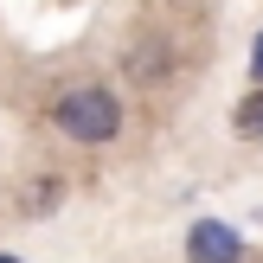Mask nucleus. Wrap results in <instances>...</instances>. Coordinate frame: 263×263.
<instances>
[{"label":"nucleus","instance_id":"0eeeda50","mask_svg":"<svg viewBox=\"0 0 263 263\" xmlns=\"http://www.w3.org/2000/svg\"><path fill=\"white\" fill-rule=\"evenodd\" d=\"M0 263H7V257H0Z\"/></svg>","mask_w":263,"mask_h":263},{"label":"nucleus","instance_id":"f257e3e1","mask_svg":"<svg viewBox=\"0 0 263 263\" xmlns=\"http://www.w3.org/2000/svg\"><path fill=\"white\" fill-rule=\"evenodd\" d=\"M58 128L71 141H109L122 128V103L109 90H71V97H58Z\"/></svg>","mask_w":263,"mask_h":263},{"label":"nucleus","instance_id":"39448f33","mask_svg":"<svg viewBox=\"0 0 263 263\" xmlns=\"http://www.w3.org/2000/svg\"><path fill=\"white\" fill-rule=\"evenodd\" d=\"M238 135H263V90H257V97L238 109Z\"/></svg>","mask_w":263,"mask_h":263},{"label":"nucleus","instance_id":"423d86ee","mask_svg":"<svg viewBox=\"0 0 263 263\" xmlns=\"http://www.w3.org/2000/svg\"><path fill=\"white\" fill-rule=\"evenodd\" d=\"M251 64H257V77H263V39H257V58H251Z\"/></svg>","mask_w":263,"mask_h":263},{"label":"nucleus","instance_id":"f03ea898","mask_svg":"<svg viewBox=\"0 0 263 263\" xmlns=\"http://www.w3.org/2000/svg\"><path fill=\"white\" fill-rule=\"evenodd\" d=\"M193 263H244V244L231 225H193Z\"/></svg>","mask_w":263,"mask_h":263},{"label":"nucleus","instance_id":"7ed1b4c3","mask_svg":"<svg viewBox=\"0 0 263 263\" xmlns=\"http://www.w3.org/2000/svg\"><path fill=\"white\" fill-rule=\"evenodd\" d=\"M167 58H174V51H167V39H148V45H135L128 51V77H135V84H161L167 77Z\"/></svg>","mask_w":263,"mask_h":263},{"label":"nucleus","instance_id":"20e7f679","mask_svg":"<svg viewBox=\"0 0 263 263\" xmlns=\"http://www.w3.org/2000/svg\"><path fill=\"white\" fill-rule=\"evenodd\" d=\"M58 193H64L58 180H32V186H26V199H20V205H26V212H32V218H45V212H58Z\"/></svg>","mask_w":263,"mask_h":263}]
</instances>
